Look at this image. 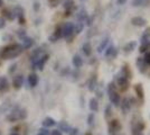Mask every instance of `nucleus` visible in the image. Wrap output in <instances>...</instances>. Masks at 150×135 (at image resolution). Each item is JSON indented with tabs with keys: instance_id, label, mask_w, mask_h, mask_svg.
Returning <instances> with one entry per match:
<instances>
[{
	"instance_id": "obj_27",
	"label": "nucleus",
	"mask_w": 150,
	"mask_h": 135,
	"mask_svg": "<svg viewBox=\"0 0 150 135\" xmlns=\"http://www.w3.org/2000/svg\"><path fill=\"white\" fill-rule=\"evenodd\" d=\"M85 17H86V13H85V11H81L80 15H79V19L80 20H84Z\"/></svg>"
},
{
	"instance_id": "obj_37",
	"label": "nucleus",
	"mask_w": 150,
	"mask_h": 135,
	"mask_svg": "<svg viewBox=\"0 0 150 135\" xmlns=\"http://www.w3.org/2000/svg\"><path fill=\"white\" fill-rule=\"evenodd\" d=\"M1 5H2V0H0V6H1Z\"/></svg>"
},
{
	"instance_id": "obj_35",
	"label": "nucleus",
	"mask_w": 150,
	"mask_h": 135,
	"mask_svg": "<svg viewBox=\"0 0 150 135\" xmlns=\"http://www.w3.org/2000/svg\"><path fill=\"white\" fill-rule=\"evenodd\" d=\"M127 0H118V5H125Z\"/></svg>"
},
{
	"instance_id": "obj_33",
	"label": "nucleus",
	"mask_w": 150,
	"mask_h": 135,
	"mask_svg": "<svg viewBox=\"0 0 150 135\" xmlns=\"http://www.w3.org/2000/svg\"><path fill=\"white\" fill-rule=\"evenodd\" d=\"M50 4H52V6H56L57 4L59 2V0H50Z\"/></svg>"
},
{
	"instance_id": "obj_36",
	"label": "nucleus",
	"mask_w": 150,
	"mask_h": 135,
	"mask_svg": "<svg viewBox=\"0 0 150 135\" xmlns=\"http://www.w3.org/2000/svg\"><path fill=\"white\" fill-rule=\"evenodd\" d=\"M52 135H62V133H61L59 131H54V132L52 133Z\"/></svg>"
},
{
	"instance_id": "obj_28",
	"label": "nucleus",
	"mask_w": 150,
	"mask_h": 135,
	"mask_svg": "<svg viewBox=\"0 0 150 135\" xmlns=\"http://www.w3.org/2000/svg\"><path fill=\"white\" fill-rule=\"evenodd\" d=\"M106 114H105V117L106 118H109V116H110V114H111V113H112V110H111V107H110V106H108V107H106Z\"/></svg>"
},
{
	"instance_id": "obj_6",
	"label": "nucleus",
	"mask_w": 150,
	"mask_h": 135,
	"mask_svg": "<svg viewBox=\"0 0 150 135\" xmlns=\"http://www.w3.org/2000/svg\"><path fill=\"white\" fill-rule=\"evenodd\" d=\"M47 59H48V55H44L43 58L36 60V66H37L39 70H43V66H44L45 62L47 61Z\"/></svg>"
},
{
	"instance_id": "obj_30",
	"label": "nucleus",
	"mask_w": 150,
	"mask_h": 135,
	"mask_svg": "<svg viewBox=\"0 0 150 135\" xmlns=\"http://www.w3.org/2000/svg\"><path fill=\"white\" fill-rule=\"evenodd\" d=\"M142 1H144V0H133V6H139V5H141Z\"/></svg>"
},
{
	"instance_id": "obj_32",
	"label": "nucleus",
	"mask_w": 150,
	"mask_h": 135,
	"mask_svg": "<svg viewBox=\"0 0 150 135\" xmlns=\"http://www.w3.org/2000/svg\"><path fill=\"white\" fill-rule=\"evenodd\" d=\"M4 27H5V19L0 18V28H4Z\"/></svg>"
},
{
	"instance_id": "obj_29",
	"label": "nucleus",
	"mask_w": 150,
	"mask_h": 135,
	"mask_svg": "<svg viewBox=\"0 0 150 135\" xmlns=\"http://www.w3.org/2000/svg\"><path fill=\"white\" fill-rule=\"evenodd\" d=\"M82 28H83V25H82V24H80V25L77 26V27H76V28H74V31L76 33H80L82 31Z\"/></svg>"
},
{
	"instance_id": "obj_3",
	"label": "nucleus",
	"mask_w": 150,
	"mask_h": 135,
	"mask_svg": "<svg viewBox=\"0 0 150 135\" xmlns=\"http://www.w3.org/2000/svg\"><path fill=\"white\" fill-rule=\"evenodd\" d=\"M131 23L132 25L134 26H138V27H142L147 24V20L142 18V17H140V16H138V17H133L131 19Z\"/></svg>"
},
{
	"instance_id": "obj_26",
	"label": "nucleus",
	"mask_w": 150,
	"mask_h": 135,
	"mask_svg": "<svg viewBox=\"0 0 150 135\" xmlns=\"http://www.w3.org/2000/svg\"><path fill=\"white\" fill-rule=\"evenodd\" d=\"M37 135H50V132H48V129H42L39 131V133Z\"/></svg>"
},
{
	"instance_id": "obj_14",
	"label": "nucleus",
	"mask_w": 150,
	"mask_h": 135,
	"mask_svg": "<svg viewBox=\"0 0 150 135\" xmlns=\"http://www.w3.org/2000/svg\"><path fill=\"white\" fill-rule=\"evenodd\" d=\"M115 53H117V52H115L114 46H112V45H111V46H109V49H108V51H106L105 55H106V56H111V58H112V56H114V55H115Z\"/></svg>"
},
{
	"instance_id": "obj_16",
	"label": "nucleus",
	"mask_w": 150,
	"mask_h": 135,
	"mask_svg": "<svg viewBox=\"0 0 150 135\" xmlns=\"http://www.w3.org/2000/svg\"><path fill=\"white\" fill-rule=\"evenodd\" d=\"M150 49V43H147V42H144V44L140 46V52L141 53H144L147 52Z\"/></svg>"
},
{
	"instance_id": "obj_25",
	"label": "nucleus",
	"mask_w": 150,
	"mask_h": 135,
	"mask_svg": "<svg viewBox=\"0 0 150 135\" xmlns=\"http://www.w3.org/2000/svg\"><path fill=\"white\" fill-rule=\"evenodd\" d=\"M31 45H33V41L30 39H25V44H24V46L25 47H30Z\"/></svg>"
},
{
	"instance_id": "obj_21",
	"label": "nucleus",
	"mask_w": 150,
	"mask_h": 135,
	"mask_svg": "<svg viewBox=\"0 0 150 135\" xmlns=\"http://www.w3.org/2000/svg\"><path fill=\"white\" fill-rule=\"evenodd\" d=\"M122 72H123V74H125V76H122L123 78H125V79H128V78L130 79V78H131V73H130V71L128 70V68H127V66H125V68H123Z\"/></svg>"
},
{
	"instance_id": "obj_24",
	"label": "nucleus",
	"mask_w": 150,
	"mask_h": 135,
	"mask_svg": "<svg viewBox=\"0 0 150 135\" xmlns=\"http://www.w3.org/2000/svg\"><path fill=\"white\" fill-rule=\"evenodd\" d=\"M144 61V63H146V64H149L150 65V52H147V53H146Z\"/></svg>"
},
{
	"instance_id": "obj_20",
	"label": "nucleus",
	"mask_w": 150,
	"mask_h": 135,
	"mask_svg": "<svg viewBox=\"0 0 150 135\" xmlns=\"http://www.w3.org/2000/svg\"><path fill=\"white\" fill-rule=\"evenodd\" d=\"M134 46H136V43H134V42H131V43L127 44V45H125V52H130V51H132V50L134 49Z\"/></svg>"
},
{
	"instance_id": "obj_38",
	"label": "nucleus",
	"mask_w": 150,
	"mask_h": 135,
	"mask_svg": "<svg viewBox=\"0 0 150 135\" xmlns=\"http://www.w3.org/2000/svg\"><path fill=\"white\" fill-rule=\"evenodd\" d=\"M10 135H18L17 133H13V134H10Z\"/></svg>"
},
{
	"instance_id": "obj_23",
	"label": "nucleus",
	"mask_w": 150,
	"mask_h": 135,
	"mask_svg": "<svg viewBox=\"0 0 150 135\" xmlns=\"http://www.w3.org/2000/svg\"><path fill=\"white\" fill-rule=\"evenodd\" d=\"M122 107H123V109L125 111L130 108V105H129V99H125V101H123V105H122Z\"/></svg>"
},
{
	"instance_id": "obj_31",
	"label": "nucleus",
	"mask_w": 150,
	"mask_h": 135,
	"mask_svg": "<svg viewBox=\"0 0 150 135\" xmlns=\"http://www.w3.org/2000/svg\"><path fill=\"white\" fill-rule=\"evenodd\" d=\"M69 135H76L77 134V129H71V131H69Z\"/></svg>"
},
{
	"instance_id": "obj_39",
	"label": "nucleus",
	"mask_w": 150,
	"mask_h": 135,
	"mask_svg": "<svg viewBox=\"0 0 150 135\" xmlns=\"http://www.w3.org/2000/svg\"><path fill=\"white\" fill-rule=\"evenodd\" d=\"M86 135H92V134H90V133H88V134H86Z\"/></svg>"
},
{
	"instance_id": "obj_12",
	"label": "nucleus",
	"mask_w": 150,
	"mask_h": 135,
	"mask_svg": "<svg viewBox=\"0 0 150 135\" xmlns=\"http://www.w3.org/2000/svg\"><path fill=\"white\" fill-rule=\"evenodd\" d=\"M120 127H121V125L118 123V121H113V122H111V124H110V131L112 129V132L119 131Z\"/></svg>"
},
{
	"instance_id": "obj_17",
	"label": "nucleus",
	"mask_w": 150,
	"mask_h": 135,
	"mask_svg": "<svg viewBox=\"0 0 150 135\" xmlns=\"http://www.w3.org/2000/svg\"><path fill=\"white\" fill-rule=\"evenodd\" d=\"M136 91H137L138 96L140 97V98L144 97V90H142V86L141 84H137L136 86Z\"/></svg>"
},
{
	"instance_id": "obj_9",
	"label": "nucleus",
	"mask_w": 150,
	"mask_h": 135,
	"mask_svg": "<svg viewBox=\"0 0 150 135\" xmlns=\"http://www.w3.org/2000/svg\"><path fill=\"white\" fill-rule=\"evenodd\" d=\"M56 124V122L53 119V118H50V117H46L44 119V122H43V125H44L45 127H52V126H54Z\"/></svg>"
},
{
	"instance_id": "obj_4",
	"label": "nucleus",
	"mask_w": 150,
	"mask_h": 135,
	"mask_svg": "<svg viewBox=\"0 0 150 135\" xmlns=\"http://www.w3.org/2000/svg\"><path fill=\"white\" fill-rule=\"evenodd\" d=\"M118 84H119V88L122 91H125V90L128 89V87H129V81H128V79H125L123 77H120L118 79Z\"/></svg>"
},
{
	"instance_id": "obj_7",
	"label": "nucleus",
	"mask_w": 150,
	"mask_h": 135,
	"mask_svg": "<svg viewBox=\"0 0 150 135\" xmlns=\"http://www.w3.org/2000/svg\"><path fill=\"white\" fill-rule=\"evenodd\" d=\"M28 82L30 87H36V84H38V77L37 74H30L28 77Z\"/></svg>"
},
{
	"instance_id": "obj_18",
	"label": "nucleus",
	"mask_w": 150,
	"mask_h": 135,
	"mask_svg": "<svg viewBox=\"0 0 150 135\" xmlns=\"http://www.w3.org/2000/svg\"><path fill=\"white\" fill-rule=\"evenodd\" d=\"M73 5H74L73 0H65V1H64V7H65L66 9H72V8H73Z\"/></svg>"
},
{
	"instance_id": "obj_22",
	"label": "nucleus",
	"mask_w": 150,
	"mask_h": 135,
	"mask_svg": "<svg viewBox=\"0 0 150 135\" xmlns=\"http://www.w3.org/2000/svg\"><path fill=\"white\" fill-rule=\"evenodd\" d=\"M59 127H61V129H62L63 131H65V132H69V129H69V126L65 122L61 123V124H59Z\"/></svg>"
},
{
	"instance_id": "obj_5",
	"label": "nucleus",
	"mask_w": 150,
	"mask_h": 135,
	"mask_svg": "<svg viewBox=\"0 0 150 135\" xmlns=\"http://www.w3.org/2000/svg\"><path fill=\"white\" fill-rule=\"evenodd\" d=\"M110 100L112 101V104H114V106H119L120 105V95L115 91L110 95Z\"/></svg>"
},
{
	"instance_id": "obj_8",
	"label": "nucleus",
	"mask_w": 150,
	"mask_h": 135,
	"mask_svg": "<svg viewBox=\"0 0 150 135\" xmlns=\"http://www.w3.org/2000/svg\"><path fill=\"white\" fill-rule=\"evenodd\" d=\"M23 82H24V79L21 76H17V77H15L13 79V87L15 88H20L21 86H23Z\"/></svg>"
},
{
	"instance_id": "obj_10",
	"label": "nucleus",
	"mask_w": 150,
	"mask_h": 135,
	"mask_svg": "<svg viewBox=\"0 0 150 135\" xmlns=\"http://www.w3.org/2000/svg\"><path fill=\"white\" fill-rule=\"evenodd\" d=\"M73 64L76 66V68H81L82 65H83V60L80 55H74V58H73Z\"/></svg>"
},
{
	"instance_id": "obj_19",
	"label": "nucleus",
	"mask_w": 150,
	"mask_h": 135,
	"mask_svg": "<svg viewBox=\"0 0 150 135\" xmlns=\"http://www.w3.org/2000/svg\"><path fill=\"white\" fill-rule=\"evenodd\" d=\"M7 86H8V82H7V80L5 78L0 79V90H5L7 88Z\"/></svg>"
},
{
	"instance_id": "obj_15",
	"label": "nucleus",
	"mask_w": 150,
	"mask_h": 135,
	"mask_svg": "<svg viewBox=\"0 0 150 135\" xmlns=\"http://www.w3.org/2000/svg\"><path fill=\"white\" fill-rule=\"evenodd\" d=\"M108 43H109V37H106V39H103V42H102V43L100 44L99 49H98V51L101 53V52H102L103 50H104V49H105V46H106V44H108Z\"/></svg>"
},
{
	"instance_id": "obj_1",
	"label": "nucleus",
	"mask_w": 150,
	"mask_h": 135,
	"mask_svg": "<svg viewBox=\"0 0 150 135\" xmlns=\"http://www.w3.org/2000/svg\"><path fill=\"white\" fill-rule=\"evenodd\" d=\"M20 52H21V47L17 44H13L5 47L2 51L0 52V55L5 59H11L17 56Z\"/></svg>"
},
{
	"instance_id": "obj_13",
	"label": "nucleus",
	"mask_w": 150,
	"mask_h": 135,
	"mask_svg": "<svg viewBox=\"0 0 150 135\" xmlns=\"http://www.w3.org/2000/svg\"><path fill=\"white\" fill-rule=\"evenodd\" d=\"M91 52H92L91 44H90V43H85V44L83 45V53H84L85 55H90Z\"/></svg>"
},
{
	"instance_id": "obj_2",
	"label": "nucleus",
	"mask_w": 150,
	"mask_h": 135,
	"mask_svg": "<svg viewBox=\"0 0 150 135\" xmlns=\"http://www.w3.org/2000/svg\"><path fill=\"white\" fill-rule=\"evenodd\" d=\"M74 28L75 27L72 23H66V24L64 25V27H63V29H62L63 36H65V37L71 36V35L73 34V32H74Z\"/></svg>"
},
{
	"instance_id": "obj_34",
	"label": "nucleus",
	"mask_w": 150,
	"mask_h": 135,
	"mask_svg": "<svg viewBox=\"0 0 150 135\" xmlns=\"http://www.w3.org/2000/svg\"><path fill=\"white\" fill-rule=\"evenodd\" d=\"M93 119H94L93 115H90V116H88V124H90V125L92 124V121H93Z\"/></svg>"
},
{
	"instance_id": "obj_11",
	"label": "nucleus",
	"mask_w": 150,
	"mask_h": 135,
	"mask_svg": "<svg viewBox=\"0 0 150 135\" xmlns=\"http://www.w3.org/2000/svg\"><path fill=\"white\" fill-rule=\"evenodd\" d=\"M90 108L93 111H98L99 109V104H98V100L96 99H91L90 100Z\"/></svg>"
}]
</instances>
